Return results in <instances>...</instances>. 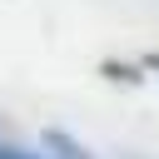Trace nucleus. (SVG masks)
I'll return each instance as SVG.
<instances>
[]
</instances>
